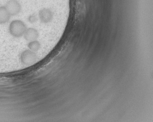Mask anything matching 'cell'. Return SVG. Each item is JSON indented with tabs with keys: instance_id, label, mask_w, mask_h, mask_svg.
Wrapping results in <instances>:
<instances>
[{
	"instance_id": "6da1fadb",
	"label": "cell",
	"mask_w": 153,
	"mask_h": 122,
	"mask_svg": "<svg viewBox=\"0 0 153 122\" xmlns=\"http://www.w3.org/2000/svg\"><path fill=\"white\" fill-rule=\"evenodd\" d=\"M27 29L26 26L21 20H14L9 25V32L13 37H22L25 34Z\"/></svg>"
},
{
	"instance_id": "7a4b0ae2",
	"label": "cell",
	"mask_w": 153,
	"mask_h": 122,
	"mask_svg": "<svg viewBox=\"0 0 153 122\" xmlns=\"http://www.w3.org/2000/svg\"><path fill=\"white\" fill-rule=\"evenodd\" d=\"M37 60V56L35 52L30 50H25L21 55V61L23 65H31L35 64Z\"/></svg>"
},
{
	"instance_id": "3957f363",
	"label": "cell",
	"mask_w": 153,
	"mask_h": 122,
	"mask_svg": "<svg viewBox=\"0 0 153 122\" xmlns=\"http://www.w3.org/2000/svg\"><path fill=\"white\" fill-rule=\"evenodd\" d=\"M5 7L11 16L17 15L22 10V5L17 0H9Z\"/></svg>"
},
{
	"instance_id": "277c9868",
	"label": "cell",
	"mask_w": 153,
	"mask_h": 122,
	"mask_svg": "<svg viewBox=\"0 0 153 122\" xmlns=\"http://www.w3.org/2000/svg\"><path fill=\"white\" fill-rule=\"evenodd\" d=\"M39 18L42 23L50 22L53 18V13L51 10L47 8H43L39 12Z\"/></svg>"
},
{
	"instance_id": "5b68a950",
	"label": "cell",
	"mask_w": 153,
	"mask_h": 122,
	"mask_svg": "<svg viewBox=\"0 0 153 122\" xmlns=\"http://www.w3.org/2000/svg\"><path fill=\"white\" fill-rule=\"evenodd\" d=\"M23 36L26 40L28 42H31L36 40L38 38L39 34L37 30L35 28H29L26 29Z\"/></svg>"
},
{
	"instance_id": "8992f818",
	"label": "cell",
	"mask_w": 153,
	"mask_h": 122,
	"mask_svg": "<svg viewBox=\"0 0 153 122\" xmlns=\"http://www.w3.org/2000/svg\"><path fill=\"white\" fill-rule=\"evenodd\" d=\"M11 16L8 12L5 6L0 7V24H4L9 22Z\"/></svg>"
},
{
	"instance_id": "52a82bcc",
	"label": "cell",
	"mask_w": 153,
	"mask_h": 122,
	"mask_svg": "<svg viewBox=\"0 0 153 122\" xmlns=\"http://www.w3.org/2000/svg\"><path fill=\"white\" fill-rule=\"evenodd\" d=\"M28 47L30 50L33 51V52H35V51H37L39 50L40 47H41V45L38 41L36 40L29 42L28 44Z\"/></svg>"
},
{
	"instance_id": "ba28073f",
	"label": "cell",
	"mask_w": 153,
	"mask_h": 122,
	"mask_svg": "<svg viewBox=\"0 0 153 122\" xmlns=\"http://www.w3.org/2000/svg\"><path fill=\"white\" fill-rule=\"evenodd\" d=\"M37 19H37V16L35 14H33L30 15L28 18V22L31 23H36V22H37Z\"/></svg>"
}]
</instances>
